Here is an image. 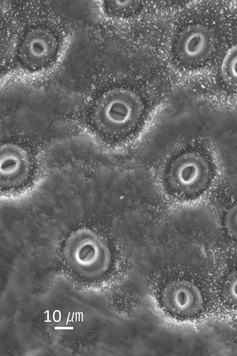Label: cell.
I'll use <instances>...</instances> for the list:
<instances>
[{
  "label": "cell",
  "instance_id": "obj_1",
  "mask_svg": "<svg viewBox=\"0 0 237 356\" xmlns=\"http://www.w3.org/2000/svg\"><path fill=\"white\" fill-rule=\"evenodd\" d=\"M144 112V104L138 93L123 87L111 89L98 99L93 120L102 133L122 137L135 130Z\"/></svg>",
  "mask_w": 237,
  "mask_h": 356
},
{
  "label": "cell",
  "instance_id": "obj_2",
  "mask_svg": "<svg viewBox=\"0 0 237 356\" xmlns=\"http://www.w3.org/2000/svg\"><path fill=\"white\" fill-rule=\"evenodd\" d=\"M209 161L202 154L187 152L176 157L166 173L168 185L176 194L186 197L203 191L211 178Z\"/></svg>",
  "mask_w": 237,
  "mask_h": 356
},
{
  "label": "cell",
  "instance_id": "obj_3",
  "mask_svg": "<svg viewBox=\"0 0 237 356\" xmlns=\"http://www.w3.org/2000/svg\"><path fill=\"white\" fill-rule=\"evenodd\" d=\"M66 254L74 266L94 274L106 271L111 262L105 242L96 232L86 227L79 228L70 235Z\"/></svg>",
  "mask_w": 237,
  "mask_h": 356
},
{
  "label": "cell",
  "instance_id": "obj_4",
  "mask_svg": "<svg viewBox=\"0 0 237 356\" xmlns=\"http://www.w3.org/2000/svg\"><path fill=\"white\" fill-rule=\"evenodd\" d=\"M216 37L206 25H190L178 35L174 46L177 60L188 66H196L207 61L216 47Z\"/></svg>",
  "mask_w": 237,
  "mask_h": 356
},
{
  "label": "cell",
  "instance_id": "obj_5",
  "mask_svg": "<svg viewBox=\"0 0 237 356\" xmlns=\"http://www.w3.org/2000/svg\"><path fill=\"white\" fill-rule=\"evenodd\" d=\"M160 300L168 312L180 317L195 316L203 308L204 299L199 287L191 281H172L162 289Z\"/></svg>",
  "mask_w": 237,
  "mask_h": 356
},
{
  "label": "cell",
  "instance_id": "obj_6",
  "mask_svg": "<svg viewBox=\"0 0 237 356\" xmlns=\"http://www.w3.org/2000/svg\"><path fill=\"white\" fill-rule=\"evenodd\" d=\"M58 41L50 30L41 27L29 30L19 46L18 55L26 67L37 69L47 65L54 57Z\"/></svg>",
  "mask_w": 237,
  "mask_h": 356
},
{
  "label": "cell",
  "instance_id": "obj_7",
  "mask_svg": "<svg viewBox=\"0 0 237 356\" xmlns=\"http://www.w3.org/2000/svg\"><path fill=\"white\" fill-rule=\"evenodd\" d=\"M0 183L2 187L20 186L29 178L32 166L27 151L13 143H5L0 147Z\"/></svg>",
  "mask_w": 237,
  "mask_h": 356
},
{
  "label": "cell",
  "instance_id": "obj_8",
  "mask_svg": "<svg viewBox=\"0 0 237 356\" xmlns=\"http://www.w3.org/2000/svg\"><path fill=\"white\" fill-rule=\"evenodd\" d=\"M220 75L227 86L237 89V44L231 47L224 55L221 65Z\"/></svg>",
  "mask_w": 237,
  "mask_h": 356
},
{
  "label": "cell",
  "instance_id": "obj_9",
  "mask_svg": "<svg viewBox=\"0 0 237 356\" xmlns=\"http://www.w3.org/2000/svg\"><path fill=\"white\" fill-rule=\"evenodd\" d=\"M220 293L226 304L237 308V269L232 270L224 277Z\"/></svg>",
  "mask_w": 237,
  "mask_h": 356
},
{
  "label": "cell",
  "instance_id": "obj_10",
  "mask_svg": "<svg viewBox=\"0 0 237 356\" xmlns=\"http://www.w3.org/2000/svg\"><path fill=\"white\" fill-rule=\"evenodd\" d=\"M224 225L229 236L237 240V202L226 212L224 219Z\"/></svg>",
  "mask_w": 237,
  "mask_h": 356
},
{
  "label": "cell",
  "instance_id": "obj_11",
  "mask_svg": "<svg viewBox=\"0 0 237 356\" xmlns=\"http://www.w3.org/2000/svg\"><path fill=\"white\" fill-rule=\"evenodd\" d=\"M111 8L120 13H129L137 10L140 6L136 1H114L111 4Z\"/></svg>",
  "mask_w": 237,
  "mask_h": 356
}]
</instances>
